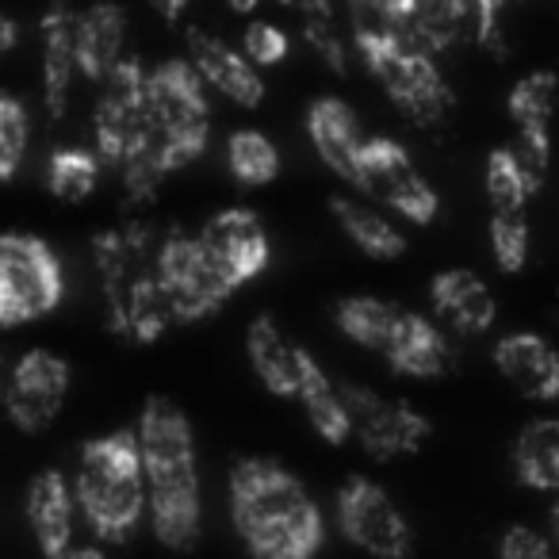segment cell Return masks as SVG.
I'll return each mask as SVG.
<instances>
[{
	"mask_svg": "<svg viewBox=\"0 0 559 559\" xmlns=\"http://www.w3.org/2000/svg\"><path fill=\"white\" fill-rule=\"evenodd\" d=\"M207 85L188 58H169L146 73V134L119 162L123 188L134 203L150 200L165 177L192 165L207 150Z\"/></svg>",
	"mask_w": 559,
	"mask_h": 559,
	"instance_id": "6da1fadb",
	"label": "cell"
},
{
	"mask_svg": "<svg viewBox=\"0 0 559 559\" xmlns=\"http://www.w3.org/2000/svg\"><path fill=\"white\" fill-rule=\"evenodd\" d=\"M134 433L146 475L150 528L165 548L188 551L200 540V467L192 426L173 399L154 395L142 406Z\"/></svg>",
	"mask_w": 559,
	"mask_h": 559,
	"instance_id": "7a4b0ae2",
	"label": "cell"
},
{
	"mask_svg": "<svg viewBox=\"0 0 559 559\" xmlns=\"http://www.w3.org/2000/svg\"><path fill=\"white\" fill-rule=\"evenodd\" d=\"M230 518L241 544L264 559H307L322 548V513L307 487L272 460H238Z\"/></svg>",
	"mask_w": 559,
	"mask_h": 559,
	"instance_id": "3957f363",
	"label": "cell"
},
{
	"mask_svg": "<svg viewBox=\"0 0 559 559\" xmlns=\"http://www.w3.org/2000/svg\"><path fill=\"white\" fill-rule=\"evenodd\" d=\"M73 498L100 540L123 544L146 518V475L134 429L96 437L81 449Z\"/></svg>",
	"mask_w": 559,
	"mask_h": 559,
	"instance_id": "277c9868",
	"label": "cell"
},
{
	"mask_svg": "<svg viewBox=\"0 0 559 559\" xmlns=\"http://www.w3.org/2000/svg\"><path fill=\"white\" fill-rule=\"evenodd\" d=\"M157 246L142 226H123L96 238V269L104 280L108 322L127 342H157L173 326V311L154 272Z\"/></svg>",
	"mask_w": 559,
	"mask_h": 559,
	"instance_id": "5b68a950",
	"label": "cell"
},
{
	"mask_svg": "<svg viewBox=\"0 0 559 559\" xmlns=\"http://www.w3.org/2000/svg\"><path fill=\"white\" fill-rule=\"evenodd\" d=\"M360 58L395 100L406 119L421 127H437L452 111V88L437 70L433 50L414 43L411 35H353Z\"/></svg>",
	"mask_w": 559,
	"mask_h": 559,
	"instance_id": "8992f818",
	"label": "cell"
},
{
	"mask_svg": "<svg viewBox=\"0 0 559 559\" xmlns=\"http://www.w3.org/2000/svg\"><path fill=\"white\" fill-rule=\"evenodd\" d=\"M66 276L55 249L35 234H0V326L47 319L62 304Z\"/></svg>",
	"mask_w": 559,
	"mask_h": 559,
	"instance_id": "52a82bcc",
	"label": "cell"
},
{
	"mask_svg": "<svg viewBox=\"0 0 559 559\" xmlns=\"http://www.w3.org/2000/svg\"><path fill=\"white\" fill-rule=\"evenodd\" d=\"M154 272H157V284H162L165 304L173 311V322L207 319V314H215L238 292L223 276V269L207 257L203 241L185 230H173L157 241Z\"/></svg>",
	"mask_w": 559,
	"mask_h": 559,
	"instance_id": "ba28073f",
	"label": "cell"
},
{
	"mask_svg": "<svg viewBox=\"0 0 559 559\" xmlns=\"http://www.w3.org/2000/svg\"><path fill=\"white\" fill-rule=\"evenodd\" d=\"M353 185L365 188L368 195H376L380 203H388L391 211H399L403 218L418 226H429L441 211L433 185L421 177V169L414 165V157L406 154V146L399 139H365L357 157V173Z\"/></svg>",
	"mask_w": 559,
	"mask_h": 559,
	"instance_id": "9c48e42d",
	"label": "cell"
},
{
	"mask_svg": "<svg viewBox=\"0 0 559 559\" xmlns=\"http://www.w3.org/2000/svg\"><path fill=\"white\" fill-rule=\"evenodd\" d=\"M337 525H342L345 540L357 544L368 556L399 559L411 556L414 548L411 521L399 513L388 490L365 475H353L337 495Z\"/></svg>",
	"mask_w": 559,
	"mask_h": 559,
	"instance_id": "30bf717a",
	"label": "cell"
},
{
	"mask_svg": "<svg viewBox=\"0 0 559 559\" xmlns=\"http://www.w3.org/2000/svg\"><path fill=\"white\" fill-rule=\"evenodd\" d=\"M100 85L93 111L96 154L100 162L119 165L146 134V70L139 58H123Z\"/></svg>",
	"mask_w": 559,
	"mask_h": 559,
	"instance_id": "8fae6325",
	"label": "cell"
},
{
	"mask_svg": "<svg viewBox=\"0 0 559 559\" xmlns=\"http://www.w3.org/2000/svg\"><path fill=\"white\" fill-rule=\"evenodd\" d=\"M66 395H70V365L50 349H32L12 365L0 403L16 429L43 433L62 414Z\"/></svg>",
	"mask_w": 559,
	"mask_h": 559,
	"instance_id": "7c38bea8",
	"label": "cell"
},
{
	"mask_svg": "<svg viewBox=\"0 0 559 559\" xmlns=\"http://www.w3.org/2000/svg\"><path fill=\"white\" fill-rule=\"evenodd\" d=\"M345 411H349L353 437L372 460H399L411 456L426 444L429 418L414 406L383 399L368 388H342Z\"/></svg>",
	"mask_w": 559,
	"mask_h": 559,
	"instance_id": "4fadbf2b",
	"label": "cell"
},
{
	"mask_svg": "<svg viewBox=\"0 0 559 559\" xmlns=\"http://www.w3.org/2000/svg\"><path fill=\"white\" fill-rule=\"evenodd\" d=\"M195 238L203 241L207 257L223 269V276L230 280L234 288H241V284H249V280L269 269V230L249 207L218 211V215H211L203 223V230Z\"/></svg>",
	"mask_w": 559,
	"mask_h": 559,
	"instance_id": "5bb4252c",
	"label": "cell"
},
{
	"mask_svg": "<svg viewBox=\"0 0 559 559\" xmlns=\"http://www.w3.org/2000/svg\"><path fill=\"white\" fill-rule=\"evenodd\" d=\"M556 93H559V81L548 70L525 73L510 88V119L518 127V142L510 150L518 154V162L525 165V173L536 185H544V177H548V162H551L548 127H551V111H556Z\"/></svg>",
	"mask_w": 559,
	"mask_h": 559,
	"instance_id": "9a60e30c",
	"label": "cell"
},
{
	"mask_svg": "<svg viewBox=\"0 0 559 559\" xmlns=\"http://www.w3.org/2000/svg\"><path fill=\"white\" fill-rule=\"evenodd\" d=\"M188 62L195 66L203 85L223 93L226 100H234L238 108H257V104L264 100V81H261V73H257V66L249 62L241 50L215 39V35L188 32Z\"/></svg>",
	"mask_w": 559,
	"mask_h": 559,
	"instance_id": "2e32d148",
	"label": "cell"
},
{
	"mask_svg": "<svg viewBox=\"0 0 559 559\" xmlns=\"http://www.w3.org/2000/svg\"><path fill=\"white\" fill-rule=\"evenodd\" d=\"M495 365L513 391L536 403L559 399V353L540 334H506L495 345Z\"/></svg>",
	"mask_w": 559,
	"mask_h": 559,
	"instance_id": "e0dca14e",
	"label": "cell"
},
{
	"mask_svg": "<svg viewBox=\"0 0 559 559\" xmlns=\"http://www.w3.org/2000/svg\"><path fill=\"white\" fill-rule=\"evenodd\" d=\"M73 487L58 467H47L32 479L27 487V525L35 533V544L43 556L62 559L73 544Z\"/></svg>",
	"mask_w": 559,
	"mask_h": 559,
	"instance_id": "ac0fdd59",
	"label": "cell"
},
{
	"mask_svg": "<svg viewBox=\"0 0 559 559\" xmlns=\"http://www.w3.org/2000/svg\"><path fill=\"white\" fill-rule=\"evenodd\" d=\"M429 299H433V311L441 314V322H449V326L464 337L487 334L498 319L495 296H490V288L483 284V276H475L472 269L437 272Z\"/></svg>",
	"mask_w": 559,
	"mask_h": 559,
	"instance_id": "d6986e66",
	"label": "cell"
},
{
	"mask_svg": "<svg viewBox=\"0 0 559 559\" xmlns=\"http://www.w3.org/2000/svg\"><path fill=\"white\" fill-rule=\"evenodd\" d=\"M123 43H127V16L111 0H96L85 12H78V27H73V58H78V73L88 81H104L119 62H123Z\"/></svg>",
	"mask_w": 559,
	"mask_h": 559,
	"instance_id": "ffe728a7",
	"label": "cell"
},
{
	"mask_svg": "<svg viewBox=\"0 0 559 559\" xmlns=\"http://www.w3.org/2000/svg\"><path fill=\"white\" fill-rule=\"evenodd\" d=\"M73 27H78L73 0H50L43 16V100H47L50 119H62L70 104L73 73H78Z\"/></svg>",
	"mask_w": 559,
	"mask_h": 559,
	"instance_id": "44dd1931",
	"label": "cell"
},
{
	"mask_svg": "<svg viewBox=\"0 0 559 559\" xmlns=\"http://www.w3.org/2000/svg\"><path fill=\"white\" fill-rule=\"evenodd\" d=\"M383 357L395 372L414 376V380H433V376H444L452 368V345L433 319L403 311L391 342L383 345Z\"/></svg>",
	"mask_w": 559,
	"mask_h": 559,
	"instance_id": "7402d4cb",
	"label": "cell"
},
{
	"mask_svg": "<svg viewBox=\"0 0 559 559\" xmlns=\"http://www.w3.org/2000/svg\"><path fill=\"white\" fill-rule=\"evenodd\" d=\"M307 134H311V146L319 150V157L353 185V173H357V157L365 146V134L357 127V116L345 100L337 96H322L307 111Z\"/></svg>",
	"mask_w": 559,
	"mask_h": 559,
	"instance_id": "603a6c76",
	"label": "cell"
},
{
	"mask_svg": "<svg viewBox=\"0 0 559 559\" xmlns=\"http://www.w3.org/2000/svg\"><path fill=\"white\" fill-rule=\"evenodd\" d=\"M246 357H249V365H253V376L272 395H296L299 391V372H304L307 349H299L296 342H288V337L280 334V326L269 314L249 322Z\"/></svg>",
	"mask_w": 559,
	"mask_h": 559,
	"instance_id": "cb8c5ba5",
	"label": "cell"
},
{
	"mask_svg": "<svg viewBox=\"0 0 559 559\" xmlns=\"http://www.w3.org/2000/svg\"><path fill=\"white\" fill-rule=\"evenodd\" d=\"M296 399L304 403L307 411V421L314 426V433L330 444H345L353 437V426H349V411H345V399H342V388L330 383V376L319 368V360L307 353L304 357V372H299V391Z\"/></svg>",
	"mask_w": 559,
	"mask_h": 559,
	"instance_id": "d4e9b609",
	"label": "cell"
},
{
	"mask_svg": "<svg viewBox=\"0 0 559 559\" xmlns=\"http://www.w3.org/2000/svg\"><path fill=\"white\" fill-rule=\"evenodd\" d=\"M330 211H334V218L342 223V230L349 234V241L360 253L376 257V261H395V257L406 253V234L391 218H383L376 207H368V203L349 200V195H334Z\"/></svg>",
	"mask_w": 559,
	"mask_h": 559,
	"instance_id": "484cf974",
	"label": "cell"
},
{
	"mask_svg": "<svg viewBox=\"0 0 559 559\" xmlns=\"http://www.w3.org/2000/svg\"><path fill=\"white\" fill-rule=\"evenodd\" d=\"M513 472L525 487L559 495V421L544 418L521 429L513 444Z\"/></svg>",
	"mask_w": 559,
	"mask_h": 559,
	"instance_id": "4316f807",
	"label": "cell"
},
{
	"mask_svg": "<svg viewBox=\"0 0 559 559\" xmlns=\"http://www.w3.org/2000/svg\"><path fill=\"white\" fill-rule=\"evenodd\" d=\"M334 319L345 337H353L372 353H383V345L391 342L399 319H403V307L376 296H349L334 307Z\"/></svg>",
	"mask_w": 559,
	"mask_h": 559,
	"instance_id": "83f0119b",
	"label": "cell"
},
{
	"mask_svg": "<svg viewBox=\"0 0 559 559\" xmlns=\"http://www.w3.org/2000/svg\"><path fill=\"white\" fill-rule=\"evenodd\" d=\"M472 27V0H414L411 39L441 55L460 43Z\"/></svg>",
	"mask_w": 559,
	"mask_h": 559,
	"instance_id": "f1b7e54d",
	"label": "cell"
},
{
	"mask_svg": "<svg viewBox=\"0 0 559 559\" xmlns=\"http://www.w3.org/2000/svg\"><path fill=\"white\" fill-rule=\"evenodd\" d=\"M487 203L490 215H513V211H525V203L540 192L533 177L525 173V165L518 162L510 146L490 150L487 157Z\"/></svg>",
	"mask_w": 559,
	"mask_h": 559,
	"instance_id": "f546056e",
	"label": "cell"
},
{
	"mask_svg": "<svg viewBox=\"0 0 559 559\" xmlns=\"http://www.w3.org/2000/svg\"><path fill=\"white\" fill-rule=\"evenodd\" d=\"M226 165H230L238 185H246V188L269 185L280 173V150L272 146L269 134L249 131L246 127V131H234L230 142H226Z\"/></svg>",
	"mask_w": 559,
	"mask_h": 559,
	"instance_id": "4dcf8cb0",
	"label": "cell"
},
{
	"mask_svg": "<svg viewBox=\"0 0 559 559\" xmlns=\"http://www.w3.org/2000/svg\"><path fill=\"white\" fill-rule=\"evenodd\" d=\"M100 185V154L88 150H58L47 162V188L62 203H81Z\"/></svg>",
	"mask_w": 559,
	"mask_h": 559,
	"instance_id": "1f68e13d",
	"label": "cell"
},
{
	"mask_svg": "<svg viewBox=\"0 0 559 559\" xmlns=\"http://www.w3.org/2000/svg\"><path fill=\"white\" fill-rule=\"evenodd\" d=\"M292 12L299 16L304 39L311 43L314 55L334 73H345V39H342V27H337L334 9H330V0H296Z\"/></svg>",
	"mask_w": 559,
	"mask_h": 559,
	"instance_id": "d6a6232c",
	"label": "cell"
},
{
	"mask_svg": "<svg viewBox=\"0 0 559 559\" xmlns=\"http://www.w3.org/2000/svg\"><path fill=\"white\" fill-rule=\"evenodd\" d=\"M27 139H32V119L27 108L16 96L0 93V180L16 177V169L24 165Z\"/></svg>",
	"mask_w": 559,
	"mask_h": 559,
	"instance_id": "836d02e7",
	"label": "cell"
},
{
	"mask_svg": "<svg viewBox=\"0 0 559 559\" xmlns=\"http://www.w3.org/2000/svg\"><path fill=\"white\" fill-rule=\"evenodd\" d=\"M353 35H411L414 0H349Z\"/></svg>",
	"mask_w": 559,
	"mask_h": 559,
	"instance_id": "e575fe53",
	"label": "cell"
},
{
	"mask_svg": "<svg viewBox=\"0 0 559 559\" xmlns=\"http://www.w3.org/2000/svg\"><path fill=\"white\" fill-rule=\"evenodd\" d=\"M490 253L502 272H521L528 261V223L525 211L490 215Z\"/></svg>",
	"mask_w": 559,
	"mask_h": 559,
	"instance_id": "d590c367",
	"label": "cell"
},
{
	"mask_svg": "<svg viewBox=\"0 0 559 559\" xmlns=\"http://www.w3.org/2000/svg\"><path fill=\"white\" fill-rule=\"evenodd\" d=\"M241 55L253 66H280L288 58V35L280 32L276 24L257 20V24H249L246 35H241Z\"/></svg>",
	"mask_w": 559,
	"mask_h": 559,
	"instance_id": "8d00e7d4",
	"label": "cell"
},
{
	"mask_svg": "<svg viewBox=\"0 0 559 559\" xmlns=\"http://www.w3.org/2000/svg\"><path fill=\"white\" fill-rule=\"evenodd\" d=\"M498 556H502V559H548L551 556V540L540 533V528L510 525L502 540H498Z\"/></svg>",
	"mask_w": 559,
	"mask_h": 559,
	"instance_id": "74e56055",
	"label": "cell"
},
{
	"mask_svg": "<svg viewBox=\"0 0 559 559\" xmlns=\"http://www.w3.org/2000/svg\"><path fill=\"white\" fill-rule=\"evenodd\" d=\"M510 0H472V27L479 47L502 50V12Z\"/></svg>",
	"mask_w": 559,
	"mask_h": 559,
	"instance_id": "f35d334b",
	"label": "cell"
},
{
	"mask_svg": "<svg viewBox=\"0 0 559 559\" xmlns=\"http://www.w3.org/2000/svg\"><path fill=\"white\" fill-rule=\"evenodd\" d=\"M20 43V27H16V20L9 16V12H0V58L9 55L12 47Z\"/></svg>",
	"mask_w": 559,
	"mask_h": 559,
	"instance_id": "ab89813d",
	"label": "cell"
},
{
	"mask_svg": "<svg viewBox=\"0 0 559 559\" xmlns=\"http://www.w3.org/2000/svg\"><path fill=\"white\" fill-rule=\"evenodd\" d=\"M154 9L173 24V20H180V12L188 9V0H154Z\"/></svg>",
	"mask_w": 559,
	"mask_h": 559,
	"instance_id": "60d3db41",
	"label": "cell"
},
{
	"mask_svg": "<svg viewBox=\"0 0 559 559\" xmlns=\"http://www.w3.org/2000/svg\"><path fill=\"white\" fill-rule=\"evenodd\" d=\"M226 4H230V9L238 12V16H249V12H253L257 4H261V0H226Z\"/></svg>",
	"mask_w": 559,
	"mask_h": 559,
	"instance_id": "b9f144b4",
	"label": "cell"
},
{
	"mask_svg": "<svg viewBox=\"0 0 559 559\" xmlns=\"http://www.w3.org/2000/svg\"><path fill=\"white\" fill-rule=\"evenodd\" d=\"M551 533H556V540H559V502L551 506Z\"/></svg>",
	"mask_w": 559,
	"mask_h": 559,
	"instance_id": "7bdbcfd3",
	"label": "cell"
},
{
	"mask_svg": "<svg viewBox=\"0 0 559 559\" xmlns=\"http://www.w3.org/2000/svg\"><path fill=\"white\" fill-rule=\"evenodd\" d=\"M4 380H9V372H4V360H0V395H4Z\"/></svg>",
	"mask_w": 559,
	"mask_h": 559,
	"instance_id": "ee69618b",
	"label": "cell"
}]
</instances>
